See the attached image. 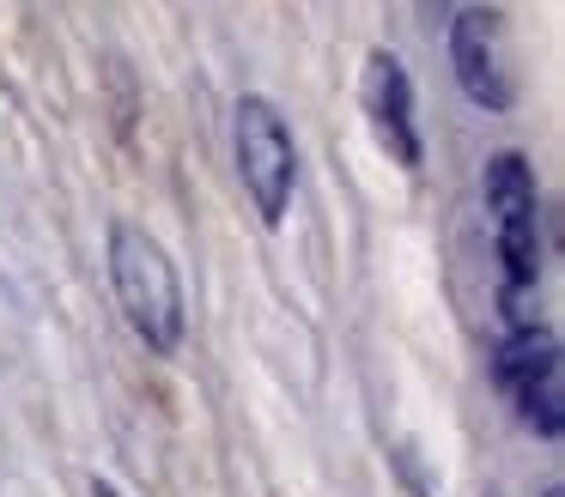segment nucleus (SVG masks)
<instances>
[{"mask_svg": "<svg viewBox=\"0 0 565 497\" xmlns=\"http://www.w3.org/2000/svg\"><path fill=\"white\" fill-rule=\"evenodd\" d=\"M104 261H110V291L122 303V322L135 327V339L152 352V358H177L183 352V279H177V261L147 225L135 218H116L104 230Z\"/></svg>", "mask_w": 565, "mask_h": 497, "instance_id": "obj_1", "label": "nucleus"}, {"mask_svg": "<svg viewBox=\"0 0 565 497\" xmlns=\"http://www.w3.org/2000/svg\"><path fill=\"white\" fill-rule=\"evenodd\" d=\"M480 194L492 213V255H499V310L504 327L535 322L529 303L541 285V188H535V164L523 152H492L480 170Z\"/></svg>", "mask_w": 565, "mask_h": 497, "instance_id": "obj_2", "label": "nucleus"}, {"mask_svg": "<svg viewBox=\"0 0 565 497\" xmlns=\"http://www.w3.org/2000/svg\"><path fill=\"white\" fill-rule=\"evenodd\" d=\"M232 158H237V182L256 201L262 225L280 230L286 206H292V188H298V145H292V128H286L274 97L244 91L232 104Z\"/></svg>", "mask_w": 565, "mask_h": 497, "instance_id": "obj_3", "label": "nucleus"}, {"mask_svg": "<svg viewBox=\"0 0 565 497\" xmlns=\"http://www.w3.org/2000/svg\"><path fill=\"white\" fill-rule=\"evenodd\" d=\"M492 382L516 407L523 431H535L541 443L565 436V364H559V334L541 322L504 327V339L492 346Z\"/></svg>", "mask_w": 565, "mask_h": 497, "instance_id": "obj_4", "label": "nucleus"}, {"mask_svg": "<svg viewBox=\"0 0 565 497\" xmlns=\"http://www.w3.org/2000/svg\"><path fill=\"white\" fill-rule=\"evenodd\" d=\"M359 104H365V116H371L377 145L414 176V170L426 164V140H419V121H414V79H407V67H402L395 48H371L365 55Z\"/></svg>", "mask_w": 565, "mask_h": 497, "instance_id": "obj_5", "label": "nucleus"}, {"mask_svg": "<svg viewBox=\"0 0 565 497\" xmlns=\"http://www.w3.org/2000/svg\"><path fill=\"white\" fill-rule=\"evenodd\" d=\"M450 73H456V91L468 97L475 109L499 116L511 109V73H504V48H499V12L492 7H462L450 19Z\"/></svg>", "mask_w": 565, "mask_h": 497, "instance_id": "obj_6", "label": "nucleus"}, {"mask_svg": "<svg viewBox=\"0 0 565 497\" xmlns=\"http://www.w3.org/2000/svg\"><path fill=\"white\" fill-rule=\"evenodd\" d=\"M92 497H122V491H116L110 479H92Z\"/></svg>", "mask_w": 565, "mask_h": 497, "instance_id": "obj_7", "label": "nucleus"}, {"mask_svg": "<svg viewBox=\"0 0 565 497\" xmlns=\"http://www.w3.org/2000/svg\"><path fill=\"white\" fill-rule=\"evenodd\" d=\"M541 497H565V491H559V485H547V491H541Z\"/></svg>", "mask_w": 565, "mask_h": 497, "instance_id": "obj_8", "label": "nucleus"}]
</instances>
